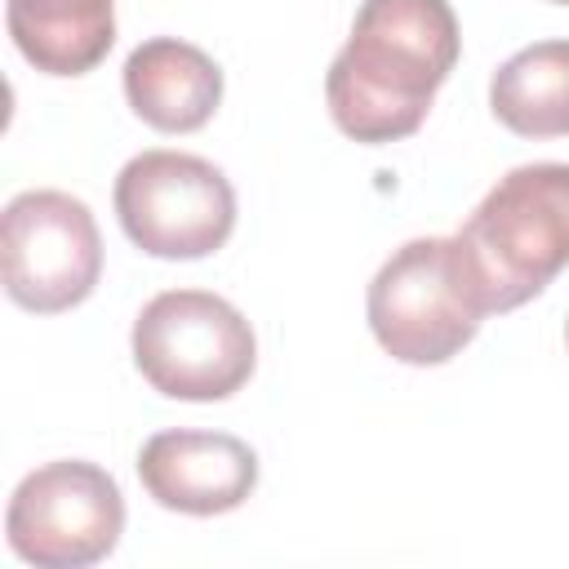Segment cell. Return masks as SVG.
<instances>
[{
  "instance_id": "6da1fadb",
  "label": "cell",
  "mask_w": 569,
  "mask_h": 569,
  "mask_svg": "<svg viewBox=\"0 0 569 569\" xmlns=\"http://www.w3.org/2000/svg\"><path fill=\"white\" fill-rule=\"evenodd\" d=\"M458 49L449 0H365L325 76L333 124L369 147L418 133Z\"/></svg>"
},
{
  "instance_id": "7a4b0ae2",
  "label": "cell",
  "mask_w": 569,
  "mask_h": 569,
  "mask_svg": "<svg viewBox=\"0 0 569 569\" xmlns=\"http://www.w3.org/2000/svg\"><path fill=\"white\" fill-rule=\"evenodd\" d=\"M489 316L538 298L569 267V164H520L458 231Z\"/></svg>"
},
{
  "instance_id": "3957f363",
  "label": "cell",
  "mask_w": 569,
  "mask_h": 569,
  "mask_svg": "<svg viewBox=\"0 0 569 569\" xmlns=\"http://www.w3.org/2000/svg\"><path fill=\"white\" fill-rule=\"evenodd\" d=\"M369 329L405 365L453 360L489 316L458 236H418L400 244L369 280Z\"/></svg>"
},
{
  "instance_id": "277c9868",
  "label": "cell",
  "mask_w": 569,
  "mask_h": 569,
  "mask_svg": "<svg viewBox=\"0 0 569 569\" xmlns=\"http://www.w3.org/2000/svg\"><path fill=\"white\" fill-rule=\"evenodd\" d=\"M133 365L169 400H227L253 365L249 320L209 289H164L133 320Z\"/></svg>"
},
{
  "instance_id": "5b68a950",
  "label": "cell",
  "mask_w": 569,
  "mask_h": 569,
  "mask_svg": "<svg viewBox=\"0 0 569 569\" xmlns=\"http://www.w3.org/2000/svg\"><path fill=\"white\" fill-rule=\"evenodd\" d=\"M116 218L142 253L191 262L227 244L236 227V191L204 156L156 147L120 169Z\"/></svg>"
},
{
  "instance_id": "8992f818",
  "label": "cell",
  "mask_w": 569,
  "mask_h": 569,
  "mask_svg": "<svg viewBox=\"0 0 569 569\" xmlns=\"http://www.w3.org/2000/svg\"><path fill=\"white\" fill-rule=\"evenodd\" d=\"M4 533L13 556L36 569L98 565L124 533L120 485L84 458L44 462L18 480L4 511Z\"/></svg>"
},
{
  "instance_id": "52a82bcc",
  "label": "cell",
  "mask_w": 569,
  "mask_h": 569,
  "mask_svg": "<svg viewBox=\"0 0 569 569\" xmlns=\"http://www.w3.org/2000/svg\"><path fill=\"white\" fill-rule=\"evenodd\" d=\"M0 267L4 293L36 311H71L102 276V236L84 200L67 191H22L0 218Z\"/></svg>"
},
{
  "instance_id": "ba28073f",
  "label": "cell",
  "mask_w": 569,
  "mask_h": 569,
  "mask_svg": "<svg viewBox=\"0 0 569 569\" xmlns=\"http://www.w3.org/2000/svg\"><path fill=\"white\" fill-rule=\"evenodd\" d=\"M138 480L164 511L222 516L258 489V453L227 431H156L138 453Z\"/></svg>"
},
{
  "instance_id": "9c48e42d",
  "label": "cell",
  "mask_w": 569,
  "mask_h": 569,
  "mask_svg": "<svg viewBox=\"0 0 569 569\" xmlns=\"http://www.w3.org/2000/svg\"><path fill=\"white\" fill-rule=\"evenodd\" d=\"M124 98L151 129L196 133L222 102V71L204 49L178 36H156L124 58Z\"/></svg>"
},
{
  "instance_id": "30bf717a",
  "label": "cell",
  "mask_w": 569,
  "mask_h": 569,
  "mask_svg": "<svg viewBox=\"0 0 569 569\" xmlns=\"http://www.w3.org/2000/svg\"><path fill=\"white\" fill-rule=\"evenodd\" d=\"M116 0H4L18 53L44 76H84L116 44Z\"/></svg>"
},
{
  "instance_id": "8fae6325",
  "label": "cell",
  "mask_w": 569,
  "mask_h": 569,
  "mask_svg": "<svg viewBox=\"0 0 569 569\" xmlns=\"http://www.w3.org/2000/svg\"><path fill=\"white\" fill-rule=\"evenodd\" d=\"M489 107L520 138L569 133V40H538L511 53L489 80Z\"/></svg>"
},
{
  "instance_id": "7c38bea8",
  "label": "cell",
  "mask_w": 569,
  "mask_h": 569,
  "mask_svg": "<svg viewBox=\"0 0 569 569\" xmlns=\"http://www.w3.org/2000/svg\"><path fill=\"white\" fill-rule=\"evenodd\" d=\"M565 338H569V320H565Z\"/></svg>"
},
{
  "instance_id": "4fadbf2b",
  "label": "cell",
  "mask_w": 569,
  "mask_h": 569,
  "mask_svg": "<svg viewBox=\"0 0 569 569\" xmlns=\"http://www.w3.org/2000/svg\"><path fill=\"white\" fill-rule=\"evenodd\" d=\"M556 4H569V0H556Z\"/></svg>"
}]
</instances>
